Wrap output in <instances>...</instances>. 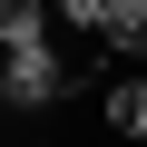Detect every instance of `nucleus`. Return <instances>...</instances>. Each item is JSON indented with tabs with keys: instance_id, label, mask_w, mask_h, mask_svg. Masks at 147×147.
Wrapping results in <instances>:
<instances>
[{
	"instance_id": "obj_4",
	"label": "nucleus",
	"mask_w": 147,
	"mask_h": 147,
	"mask_svg": "<svg viewBox=\"0 0 147 147\" xmlns=\"http://www.w3.org/2000/svg\"><path fill=\"white\" fill-rule=\"evenodd\" d=\"M30 147H59V137H30Z\"/></svg>"
},
{
	"instance_id": "obj_5",
	"label": "nucleus",
	"mask_w": 147,
	"mask_h": 147,
	"mask_svg": "<svg viewBox=\"0 0 147 147\" xmlns=\"http://www.w3.org/2000/svg\"><path fill=\"white\" fill-rule=\"evenodd\" d=\"M39 10H59V0H39Z\"/></svg>"
},
{
	"instance_id": "obj_1",
	"label": "nucleus",
	"mask_w": 147,
	"mask_h": 147,
	"mask_svg": "<svg viewBox=\"0 0 147 147\" xmlns=\"http://www.w3.org/2000/svg\"><path fill=\"white\" fill-rule=\"evenodd\" d=\"M79 79H88V69L69 59L59 39L0 49V108H30V118H49V108H69V98H79Z\"/></svg>"
},
{
	"instance_id": "obj_2",
	"label": "nucleus",
	"mask_w": 147,
	"mask_h": 147,
	"mask_svg": "<svg viewBox=\"0 0 147 147\" xmlns=\"http://www.w3.org/2000/svg\"><path fill=\"white\" fill-rule=\"evenodd\" d=\"M98 108H108V137H127V147H147V79H118V88H108Z\"/></svg>"
},
{
	"instance_id": "obj_3",
	"label": "nucleus",
	"mask_w": 147,
	"mask_h": 147,
	"mask_svg": "<svg viewBox=\"0 0 147 147\" xmlns=\"http://www.w3.org/2000/svg\"><path fill=\"white\" fill-rule=\"evenodd\" d=\"M30 39H59V20L39 0H0V49H30Z\"/></svg>"
}]
</instances>
